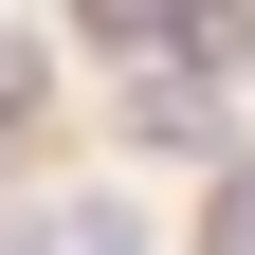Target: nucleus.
Here are the masks:
<instances>
[{
	"label": "nucleus",
	"mask_w": 255,
	"mask_h": 255,
	"mask_svg": "<svg viewBox=\"0 0 255 255\" xmlns=\"http://www.w3.org/2000/svg\"><path fill=\"white\" fill-rule=\"evenodd\" d=\"M55 255H146V237H128L110 201H73V219H55Z\"/></svg>",
	"instance_id": "obj_1"
},
{
	"label": "nucleus",
	"mask_w": 255,
	"mask_h": 255,
	"mask_svg": "<svg viewBox=\"0 0 255 255\" xmlns=\"http://www.w3.org/2000/svg\"><path fill=\"white\" fill-rule=\"evenodd\" d=\"M201 255H255V164L219 182V219H201Z\"/></svg>",
	"instance_id": "obj_2"
}]
</instances>
